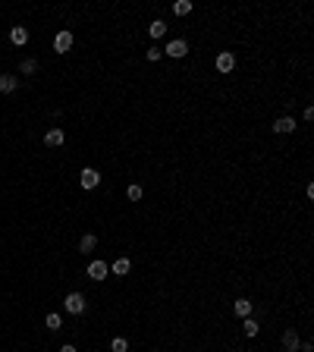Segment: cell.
<instances>
[{
	"label": "cell",
	"instance_id": "obj_15",
	"mask_svg": "<svg viewBox=\"0 0 314 352\" xmlns=\"http://www.w3.org/2000/svg\"><path fill=\"white\" fill-rule=\"evenodd\" d=\"M110 271H113L116 277H126V274L132 271V261H129V258H116V261L110 264Z\"/></svg>",
	"mask_w": 314,
	"mask_h": 352
},
{
	"label": "cell",
	"instance_id": "obj_23",
	"mask_svg": "<svg viewBox=\"0 0 314 352\" xmlns=\"http://www.w3.org/2000/svg\"><path fill=\"white\" fill-rule=\"evenodd\" d=\"M301 120H305V123H311V120H314V107H305V113H301Z\"/></svg>",
	"mask_w": 314,
	"mask_h": 352
},
{
	"label": "cell",
	"instance_id": "obj_8",
	"mask_svg": "<svg viewBox=\"0 0 314 352\" xmlns=\"http://www.w3.org/2000/svg\"><path fill=\"white\" fill-rule=\"evenodd\" d=\"M107 274H110V267H107V261H101V258H95V261L88 264V277L95 280V283H101V280H107Z\"/></svg>",
	"mask_w": 314,
	"mask_h": 352
},
{
	"label": "cell",
	"instance_id": "obj_18",
	"mask_svg": "<svg viewBox=\"0 0 314 352\" xmlns=\"http://www.w3.org/2000/svg\"><path fill=\"white\" fill-rule=\"evenodd\" d=\"M160 57H164V48H160V44H148V48H145V60L148 63H157Z\"/></svg>",
	"mask_w": 314,
	"mask_h": 352
},
{
	"label": "cell",
	"instance_id": "obj_24",
	"mask_svg": "<svg viewBox=\"0 0 314 352\" xmlns=\"http://www.w3.org/2000/svg\"><path fill=\"white\" fill-rule=\"evenodd\" d=\"M60 352H79V349H76L73 343H66V346H60Z\"/></svg>",
	"mask_w": 314,
	"mask_h": 352
},
{
	"label": "cell",
	"instance_id": "obj_20",
	"mask_svg": "<svg viewBox=\"0 0 314 352\" xmlns=\"http://www.w3.org/2000/svg\"><path fill=\"white\" fill-rule=\"evenodd\" d=\"M44 324H48V330H51V333H57V330H60V327H63V318H60V314H57V311H51L48 318H44Z\"/></svg>",
	"mask_w": 314,
	"mask_h": 352
},
{
	"label": "cell",
	"instance_id": "obj_3",
	"mask_svg": "<svg viewBox=\"0 0 314 352\" xmlns=\"http://www.w3.org/2000/svg\"><path fill=\"white\" fill-rule=\"evenodd\" d=\"M79 186H82V189H98V186H101V173L95 170V167H85L82 173H79Z\"/></svg>",
	"mask_w": 314,
	"mask_h": 352
},
{
	"label": "cell",
	"instance_id": "obj_19",
	"mask_svg": "<svg viewBox=\"0 0 314 352\" xmlns=\"http://www.w3.org/2000/svg\"><path fill=\"white\" fill-rule=\"evenodd\" d=\"M19 73L22 76H35V73H38V60H35V57H26V60L19 63Z\"/></svg>",
	"mask_w": 314,
	"mask_h": 352
},
{
	"label": "cell",
	"instance_id": "obj_10",
	"mask_svg": "<svg viewBox=\"0 0 314 352\" xmlns=\"http://www.w3.org/2000/svg\"><path fill=\"white\" fill-rule=\"evenodd\" d=\"M251 311H254V302L251 299L242 296V299L232 302V314H236V318H251Z\"/></svg>",
	"mask_w": 314,
	"mask_h": 352
},
{
	"label": "cell",
	"instance_id": "obj_7",
	"mask_svg": "<svg viewBox=\"0 0 314 352\" xmlns=\"http://www.w3.org/2000/svg\"><path fill=\"white\" fill-rule=\"evenodd\" d=\"M295 126H298V123H295V116H280V120H273V126H270V129H273L276 135H292V132H295Z\"/></svg>",
	"mask_w": 314,
	"mask_h": 352
},
{
	"label": "cell",
	"instance_id": "obj_11",
	"mask_svg": "<svg viewBox=\"0 0 314 352\" xmlns=\"http://www.w3.org/2000/svg\"><path fill=\"white\" fill-rule=\"evenodd\" d=\"M148 38H151V41L167 38V22H164V19H151V22H148Z\"/></svg>",
	"mask_w": 314,
	"mask_h": 352
},
{
	"label": "cell",
	"instance_id": "obj_13",
	"mask_svg": "<svg viewBox=\"0 0 314 352\" xmlns=\"http://www.w3.org/2000/svg\"><path fill=\"white\" fill-rule=\"evenodd\" d=\"M10 41H13L16 48L29 44V29H26V26H13V29H10Z\"/></svg>",
	"mask_w": 314,
	"mask_h": 352
},
{
	"label": "cell",
	"instance_id": "obj_16",
	"mask_svg": "<svg viewBox=\"0 0 314 352\" xmlns=\"http://www.w3.org/2000/svg\"><path fill=\"white\" fill-rule=\"evenodd\" d=\"M170 10H173V16H179V19H182V16H189L192 10H195V4H192V0H176V4H173Z\"/></svg>",
	"mask_w": 314,
	"mask_h": 352
},
{
	"label": "cell",
	"instance_id": "obj_2",
	"mask_svg": "<svg viewBox=\"0 0 314 352\" xmlns=\"http://www.w3.org/2000/svg\"><path fill=\"white\" fill-rule=\"evenodd\" d=\"M214 66H217L220 76H229L232 69H236V54H232V51H220L217 60H214Z\"/></svg>",
	"mask_w": 314,
	"mask_h": 352
},
{
	"label": "cell",
	"instance_id": "obj_4",
	"mask_svg": "<svg viewBox=\"0 0 314 352\" xmlns=\"http://www.w3.org/2000/svg\"><path fill=\"white\" fill-rule=\"evenodd\" d=\"M63 308L69 314H82L85 311V296H82V292H69V296L63 299Z\"/></svg>",
	"mask_w": 314,
	"mask_h": 352
},
{
	"label": "cell",
	"instance_id": "obj_25",
	"mask_svg": "<svg viewBox=\"0 0 314 352\" xmlns=\"http://www.w3.org/2000/svg\"><path fill=\"white\" fill-rule=\"evenodd\" d=\"M245 352H254V349H245Z\"/></svg>",
	"mask_w": 314,
	"mask_h": 352
},
{
	"label": "cell",
	"instance_id": "obj_14",
	"mask_svg": "<svg viewBox=\"0 0 314 352\" xmlns=\"http://www.w3.org/2000/svg\"><path fill=\"white\" fill-rule=\"evenodd\" d=\"M95 249H98V236H95V233H85V236L79 239V252H82V255H91Z\"/></svg>",
	"mask_w": 314,
	"mask_h": 352
},
{
	"label": "cell",
	"instance_id": "obj_9",
	"mask_svg": "<svg viewBox=\"0 0 314 352\" xmlns=\"http://www.w3.org/2000/svg\"><path fill=\"white\" fill-rule=\"evenodd\" d=\"M63 142H66V132H63L60 126H54V129L44 132V145H48V148H60Z\"/></svg>",
	"mask_w": 314,
	"mask_h": 352
},
{
	"label": "cell",
	"instance_id": "obj_5",
	"mask_svg": "<svg viewBox=\"0 0 314 352\" xmlns=\"http://www.w3.org/2000/svg\"><path fill=\"white\" fill-rule=\"evenodd\" d=\"M54 51H57V54H69V51H73V32H69V29H60V32H57Z\"/></svg>",
	"mask_w": 314,
	"mask_h": 352
},
{
	"label": "cell",
	"instance_id": "obj_12",
	"mask_svg": "<svg viewBox=\"0 0 314 352\" xmlns=\"http://www.w3.org/2000/svg\"><path fill=\"white\" fill-rule=\"evenodd\" d=\"M16 88H19V76H13V73H0V95H13Z\"/></svg>",
	"mask_w": 314,
	"mask_h": 352
},
{
	"label": "cell",
	"instance_id": "obj_22",
	"mask_svg": "<svg viewBox=\"0 0 314 352\" xmlns=\"http://www.w3.org/2000/svg\"><path fill=\"white\" fill-rule=\"evenodd\" d=\"M110 352H129V339H126V336H113L110 339Z\"/></svg>",
	"mask_w": 314,
	"mask_h": 352
},
{
	"label": "cell",
	"instance_id": "obj_1",
	"mask_svg": "<svg viewBox=\"0 0 314 352\" xmlns=\"http://www.w3.org/2000/svg\"><path fill=\"white\" fill-rule=\"evenodd\" d=\"M185 54H189V41H185V38H170L167 41L164 57H170V60H182Z\"/></svg>",
	"mask_w": 314,
	"mask_h": 352
},
{
	"label": "cell",
	"instance_id": "obj_6",
	"mask_svg": "<svg viewBox=\"0 0 314 352\" xmlns=\"http://www.w3.org/2000/svg\"><path fill=\"white\" fill-rule=\"evenodd\" d=\"M298 346H301L298 330H295V327H283V349L286 352H298Z\"/></svg>",
	"mask_w": 314,
	"mask_h": 352
},
{
	"label": "cell",
	"instance_id": "obj_21",
	"mask_svg": "<svg viewBox=\"0 0 314 352\" xmlns=\"http://www.w3.org/2000/svg\"><path fill=\"white\" fill-rule=\"evenodd\" d=\"M126 198H129V202H142V198H145V189H142L138 183H132L129 189H126Z\"/></svg>",
	"mask_w": 314,
	"mask_h": 352
},
{
	"label": "cell",
	"instance_id": "obj_17",
	"mask_svg": "<svg viewBox=\"0 0 314 352\" xmlns=\"http://www.w3.org/2000/svg\"><path fill=\"white\" fill-rule=\"evenodd\" d=\"M242 333H245V336H258L261 333V324L254 321V318H242Z\"/></svg>",
	"mask_w": 314,
	"mask_h": 352
}]
</instances>
